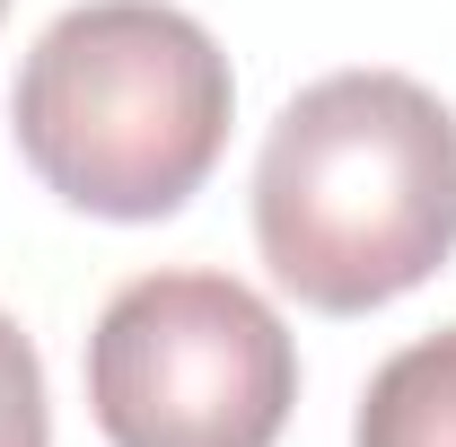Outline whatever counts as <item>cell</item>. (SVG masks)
<instances>
[{
	"mask_svg": "<svg viewBox=\"0 0 456 447\" xmlns=\"http://www.w3.org/2000/svg\"><path fill=\"white\" fill-rule=\"evenodd\" d=\"M0 447H53V403H45V360L0 307Z\"/></svg>",
	"mask_w": 456,
	"mask_h": 447,
	"instance_id": "obj_4",
	"label": "cell"
},
{
	"mask_svg": "<svg viewBox=\"0 0 456 447\" xmlns=\"http://www.w3.org/2000/svg\"><path fill=\"white\" fill-rule=\"evenodd\" d=\"M237 79L202 18L167 0H79L36 36L9 132L36 184L88 220H175L228 150Z\"/></svg>",
	"mask_w": 456,
	"mask_h": 447,
	"instance_id": "obj_2",
	"label": "cell"
},
{
	"mask_svg": "<svg viewBox=\"0 0 456 447\" xmlns=\"http://www.w3.org/2000/svg\"><path fill=\"white\" fill-rule=\"evenodd\" d=\"M298 403V342L228 272H141L88 334L106 447H273Z\"/></svg>",
	"mask_w": 456,
	"mask_h": 447,
	"instance_id": "obj_3",
	"label": "cell"
},
{
	"mask_svg": "<svg viewBox=\"0 0 456 447\" xmlns=\"http://www.w3.org/2000/svg\"><path fill=\"white\" fill-rule=\"evenodd\" d=\"M0 18H9V0H0Z\"/></svg>",
	"mask_w": 456,
	"mask_h": 447,
	"instance_id": "obj_5",
	"label": "cell"
},
{
	"mask_svg": "<svg viewBox=\"0 0 456 447\" xmlns=\"http://www.w3.org/2000/svg\"><path fill=\"white\" fill-rule=\"evenodd\" d=\"M255 246L316 316L421 289L456 255V114L403 70L298 88L255 158Z\"/></svg>",
	"mask_w": 456,
	"mask_h": 447,
	"instance_id": "obj_1",
	"label": "cell"
}]
</instances>
